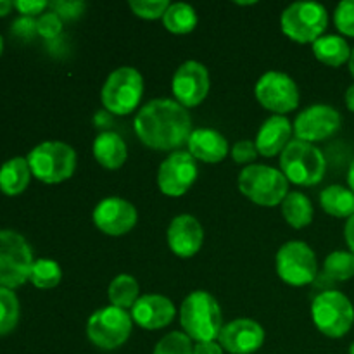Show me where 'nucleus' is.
I'll use <instances>...</instances> for the list:
<instances>
[{"label":"nucleus","mask_w":354,"mask_h":354,"mask_svg":"<svg viewBox=\"0 0 354 354\" xmlns=\"http://www.w3.org/2000/svg\"><path fill=\"white\" fill-rule=\"evenodd\" d=\"M140 142L154 151H178L192 135V118L187 107L173 99L145 104L133 121Z\"/></svg>","instance_id":"nucleus-1"},{"label":"nucleus","mask_w":354,"mask_h":354,"mask_svg":"<svg viewBox=\"0 0 354 354\" xmlns=\"http://www.w3.org/2000/svg\"><path fill=\"white\" fill-rule=\"evenodd\" d=\"M180 324L192 341H216L223 328L220 304L206 290H194L180 306Z\"/></svg>","instance_id":"nucleus-2"},{"label":"nucleus","mask_w":354,"mask_h":354,"mask_svg":"<svg viewBox=\"0 0 354 354\" xmlns=\"http://www.w3.org/2000/svg\"><path fill=\"white\" fill-rule=\"evenodd\" d=\"M280 168L289 182L301 187H313L324 180L327 159L317 145L294 138L280 154Z\"/></svg>","instance_id":"nucleus-3"},{"label":"nucleus","mask_w":354,"mask_h":354,"mask_svg":"<svg viewBox=\"0 0 354 354\" xmlns=\"http://www.w3.org/2000/svg\"><path fill=\"white\" fill-rule=\"evenodd\" d=\"M26 159L31 175L50 185L69 180L76 169L75 149L64 142H41L28 154Z\"/></svg>","instance_id":"nucleus-4"},{"label":"nucleus","mask_w":354,"mask_h":354,"mask_svg":"<svg viewBox=\"0 0 354 354\" xmlns=\"http://www.w3.org/2000/svg\"><path fill=\"white\" fill-rule=\"evenodd\" d=\"M239 189L254 204L273 207L282 204L289 194V180L282 169L266 165L245 166L239 175Z\"/></svg>","instance_id":"nucleus-5"},{"label":"nucleus","mask_w":354,"mask_h":354,"mask_svg":"<svg viewBox=\"0 0 354 354\" xmlns=\"http://www.w3.org/2000/svg\"><path fill=\"white\" fill-rule=\"evenodd\" d=\"M311 318L318 330L330 339H341L354 325V306L346 294L324 290L311 303Z\"/></svg>","instance_id":"nucleus-6"},{"label":"nucleus","mask_w":354,"mask_h":354,"mask_svg":"<svg viewBox=\"0 0 354 354\" xmlns=\"http://www.w3.org/2000/svg\"><path fill=\"white\" fill-rule=\"evenodd\" d=\"M144 95V78L138 69L121 66L107 76L100 92V100L107 113L123 116L137 109Z\"/></svg>","instance_id":"nucleus-7"},{"label":"nucleus","mask_w":354,"mask_h":354,"mask_svg":"<svg viewBox=\"0 0 354 354\" xmlns=\"http://www.w3.org/2000/svg\"><path fill=\"white\" fill-rule=\"evenodd\" d=\"M33 251L26 239L14 230H0V287L16 289L30 280Z\"/></svg>","instance_id":"nucleus-8"},{"label":"nucleus","mask_w":354,"mask_h":354,"mask_svg":"<svg viewBox=\"0 0 354 354\" xmlns=\"http://www.w3.org/2000/svg\"><path fill=\"white\" fill-rule=\"evenodd\" d=\"M328 12L318 2H294L280 17L282 31L297 44H315L327 30Z\"/></svg>","instance_id":"nucleus-9"},{"label":"nucleus","mask_w":354,"mask_h":354,"mask_svg":"<svg viewBox=\"0 0 354 354\" xmlns=\"http://www.w3.org/2000/svg\"><path fill=\"white\" fill-rule=\"evenodd\" d=\"M133 320L131 315L116 306H106L97 310L86 324V335L90 342L104 351L121 348L130 339Z\"/></svg>","instance_id":"nucleus-10"},{"label":"nucleus","mask_w":354,"mask_h":354,"mask_svg":"<svg viewBox=\"0 0 354 354\" xmlns=\"http://www.w3.org/2000/svg\"><path fill=\"white\" fill-rule=\"evenodd\" d=\"M275 268L287 286H308L318 277L317 254L306 242L289 241L277 252Z\"/></svg>","instance_id":"nucleus-11"},{"label":"nucleus","mask_w":354,"mask_h":354,"mask_svg":"<svg viewBox=\"0 0 354 354\" xmlns=\"http://www.w3.org/2000/svg\"><path fill=\"white\" fill-rule=\"evenodd\" d=\"M254 95L265 109L279 116H286L299 106V88L296 82L280 71H266L256 83Z\"/></svg>","instance_id":"nucleus-12"},{"label":"nucleus","mask_w":354,"mask_h":354,"mask_svg":"<svg viewBox=\"0 0 354 354\" xmlns=\"http://www.w3.org/2000/svg\"><path fill=\"white\" fill-rule=\"evenodd\" d=\"M197 175L199 168L192 154L185 151H175L159 166V190L168 197H182L196 183Z\"/></svg>","instance_id":"nucleus-13"},{"label":"nucleus","mask_w":354,"mask_h":354,"mask_svg":"<svg viewBox=\"0 0 354 354\" xmlns=\"http://www.w3.org/2000/svg\"><path fill=\"white\" fill-rule=\"evenodd\" d=\"M341 128V114L327 104H313L297 114L294 121V135L297 140L315 144L335 135Z\"/></svg>","instance_id":"nucleus-14"},{"label":"nucleus","mask_w":354,"mask_h":354,"mask_svg":"<svg viewBox=\"0 0 354 354\" xmlns=\"http://www.w3.org/2000/svg\"><path fill=\"white\" fill-rule=\"evenodd\" d=\"M209 71L197 61L183 62L173 75V95L183 107H196L203 104L209 93Z\"/></svg>","instance_id":"nucleus-15"},{"label":"nucleus","mask_w":354,"mask_h":354,"mask_svg":"<svg viewBox=\"0 0 354 354\" xmlns=\"http://www.w3.org/2000/svg\"><path fill=\"white\" fill-rule=\"evenodd\" d=\"M92 218L100 232L111 235V237H121L133 230L138 220V213L137 207L128 201L121 199V197H107L97 204Z\"/></svg>","instance_id":"nucleus-16"},{"label":"nucleus","mask_w":354,"mask_h":354,"mask_svg":"<svg viewBox=\"0 0 354 354\" xmlns=\"http://www.w3.org/2000/svg\"><path fill=\"white\" fill-rule=\"evenodd\" d=\"M220 346L230 354H252L265 342V328L251 318H237L223 325Z\"/></svg>","instance_id":"nucleus-17"},{"label":"nucleus","mask_w":354,"mask_h":354,"mask_svg":"<svg viewBox=\"0 0 354 354\" xmlns=\"http://www.w3.org/2000/svg\"><path fill=\"white\" fill-rule=\"evenodd\" d=\"M204 242L203 225L192 214H178L168 227V245L178 258H192Z\"/></svg>","instance_id":"nucleus-18"},{"label":"nucleus","mask_w":354,"mask_h":354,"mask_svg":"<svg viewBox=\"0 0 354 354\" xmlns=\"http://www.w3.org/2000/svg\"><path fill=\"white\" fill-rule=\"evenodd\" d=\"M176 315L171 299L159 294H145L138 297L131 308V320L145 330H159L168 327Z\"/></svg>","instance_id":"nucleus-19"},{"label":"nucleus","mask_w":354,"mask_h":354,"mask_svg":"<svg viewBox=\"0 0 354 354\" xmlns=\"http://www.w3.org/2000/svg\"><path fill=\"white\" fill-rule=\"evenodd\" d=\"M292 133L294 124L286 116L273 114L261 124L258 135H256L254 144L258 149V154L265 156V158L282 154L283 149L289 145Z\"/></svg>","instance_id":"nucleus-20"},{"label":"nucleus","mask_w":354,"mask_h":354,"mask_svg":"<svg viewBox=\"0 0 354 354\" xmlns=\"http://www.w3.org/2000/svg\"><path fill=\"white\" fill-rule=\"evenodd\" d=\"M187 145H189V152L196 161L209 162V165L223 161L230 152L227 138L213 128L194 130Z\"/></svg>","instance_id":"nucleus-21"},{"label":"nucleus","mask_w":354,"mask_h":354,"mask_svg":"<svg viewBox=\"0 0 354 354\" xmlns=\"http://www.w3.org/2000/svg\"><path fill=\"white\" fill-rule=\"evenodd\" d=\"M92 151L95 161L106 169H120L128 158L127 144L114 131H102L97 135Z\"/></svg>","instance_id":"nucleus-22"},{"label":"nucleus","mask_w":354,"mask_h":354,"mask_svg":"<svg viewBox=\"0 0 354 354\" xmlns=\"http://www.w3.org/2000/svg\"><path fill=\"white\" fill-rule=\"evenodd\" d=\"M311 45L315 57L330 68H339L351 57V47L341 35H324Z\"/></svg>","instance_id":"nucleus-23"},{"label":"nucleus","mask_w":354,"mask_h":354,"mask_svg":"<svg viewBox=\"0 0 354 354\" xmlns=\"http://www.w3.org/2000/svg\"><path fill=\"white\" fill-rule=\"evenodd\" d=\"M31 178L26 158H12L0 166V190L6 196H19Z\"/></svg>","instance_id":"nucleus-24"},{"label":"nucleus","mask_w":354,"mask_h":354,"mask_svg":"<svg viewBox=\"0 0 354 354\" xmlns=\"http://www.w3.org/2000/svg\"><path fill=\"white\" fill-rule=\"evenodd\" d=\"M320 206L334 218L354 216V192L344 185H328L320 194Z\"/></svg>","instance_id":"nucleus-25"},{"label":"nucleus","mask_w":354,"mask_h":354,"mask_svg":"<svg viewBox=\"0 0 354 354\" xmlns=\"http://www.w3.org/2000/svg\"><path fill=\"white\" fill-rule=\"evenodd\" d=\"M313 204L301 192H289L282 203L283 218L296 230L308 227L313 221Z\"/></svg>","instance_id":"nucleus-26"},{"label":"nucleus","mask_w":354,"mask_h":354,"mask_svg":"<svg viewBox=\"0 0 354 354\" xmlns=\"http://www.w3.org/2000/svg\"><path fill=\"white\" fill-rule=\"evenodd\" d=\"M162 24L169 33H192L197 26V12L192 6L185 2L169 3L168 10L162 16Z\"/></svg>","instance_id":"nucleus-27"},{"label":"nucleus","mask_w":354,"mask_h":354,"mask_svg":"<svg viewBox=\"0 0 354 354\" xmlns=\"http://www.w3.org/2000/svg\"><path fill=\"white\" fill-rule=\"evenodd\" d=\"M138 292H140L138 282L128 273L114 277L113 282L107 287V297L111 301V306L121 308V310L133 308L138 299Z\"/></svg>","instance_id":"nucleus-28"},{"label":"nucleus","mask_w":354,"mask_h":354,"mask_svg":"<svg viewBox=\"0 0 354 354\" xmlns=\"http://www.w3.org/2000/svg\"><path fill=\"white\" fill-rule=\"evenodd\" d=\"M324 273L334 282H348L354 277V254L351 251H334L325 258Z\"/></svg>","instance_id":"nucleus-29"},{"label":"nucleus","mask_w":354,"mask_h":354,"mask_svg":"<svg viewBox=\"0 0 354 354\" xmlns=\"http://www.w3.org/2000/svg\"><path fill=\"white\" fill-rule=\"evenodd\" d=\"M62 279V270L57 261L54 259L41 258L33 263L31 268L30 282L38 289H54L59 286Z\"/></svg>","instance_id":"nucleus-30"},{"label":"nucleus","mask_w":354,"mask_h":354,"mask_svg":"<svg viewBox=\"0 0 354 354\" xmlns=\"http://www.w3.org/2000/svg\"><path fill=\"white\" fill-rule=\"evenodd\" d=\"M19 299L12 289L0 287V335H7L19 322Z\"/></svg>","instance_id":"nucleus-31"},{"label":"nucleus","mask_w":354,"mask_h":354,"mask_svg":"<svg viewBox=\"0 0 354 354\" xmlns=\"http://www.w3.org/2000/svg\"><path fill=\"white\" fill-rule=\"evenodd\" d=\"M152 354H194L192 339L183 332H169L156 344Z\"/></svg>","instance_id":"nucleus-32"},{"label":"nucleus","mask_w":354,"mask_h":354,"mask_svg":"<svg viewBox=\"0 0 354 354\" xmlns=\"http://www.w3.org/2000/svg\"><path fill=\"white\" fill-rule=\"evenodd\" d=\"M168 0H130V9L142 19H159L168 10Z\"/></svg>","instance_id":"nucleus-33"},{"label":"nucleus","mask_w":354,"mask_h":354,"mask_svg":"<svg viewBox=\"0 0 354 354\" xmlns=\"http://www.w3.org/2000/svg\"><path fill=\"white\" fill-rule=\"evenodd\" d=\"M335 28L344 37L354 38V0H342L334 10Z\"/></svg>","instance_id":"nucleus-34"},{"label":"nucleus","mask_w":354,"mask_h":354,"mask_svg":"<svg viewBox=\"0 0 354 354\" xmlns=\"http://www.w3.org/2000/svg\"><path fill=\"white\" fill-rule=\"evenodd\" d=\"M62 31V19L54 12V10H48L44 12L37 19V33L40 37L47 38V40H54L61 35Z\"/></svg>","instance_id":"nucleus-35"},{"label":"nucleus","mask_w":354,"mask_h":354,"mask_svg":"<svg viewBox=\"0 0 354 354\" xmlns=\"http://www.w3.org/2000/svg\"><path fill=\"white\" fill-rule=\"evenodd\" d=\"M52 10L61 17L62 21H73L78 19L80 16L85 10V3L83 2H66V0H61V2H50Z\"/></svg>","instance_id":"nucleus-36"},{"label":"nucleus","mask_w":354,"mask_h":354,"mask_svg":"<svg viewBox=\"0 0 354 354\" xmlns=\"http://www.w3.org/2000/svg\"><path fill=\"white\" fill-rule=\"evenodd\" d=\"M232 158H234L235 162L239 165H249L256 159L258 156V149H256V144L251 140H239L237 144L232 147L230 151Z\"/></svg>","instance_id":"nucleus-37"},{"label":"nucleus","mask_w":354,"mask_h":354,"mask_svg":"<svg viewBox=\"0 0 354 354\" xmlns=\"http://www.w3.org/2000/svg\"><path fill=\"white\" fill-rule=\"evenodd\" d=\"M50 6V2L47 0H16L14 7L19 10L23 16L33 17L35 14H44V10Z\"/></svg>","instance_id":"nucleus-38"},{"label":"nucleus","mask_w":354,"mask_h":354,"mask_svg":"<svg viewBox=\"0 0 354 354\" xmlns=\"http://www.w3.org/2000/svg\"><path fill=\"white\" fill-rule=\"evenodd\" d=\"M12 31L16 35L23 38H30L31 35L37 33V21L33 17H28V16H21L19 19L14 21L12 24Z\"/></svg>","instance_id":"nucleus-39"},{"label":"nucleus","mask_w":354,"mask_h":354,"mask_svg":"<svg viewBox=\"0 0 354 354\" xmlns=\"http://www.w3.org/2000/svg\"><path fill=\"white\" fill-rule=\"evenodd\" d=\"M194 354H223V348L216 341L197 342L194 346Z\"/></svg>","instance_id":"nucleus-40"},{"label":"nucleus","mask_w":354,"mask_h":354,"mask_svg":"<svg viewBox=\"0 0 354 354\" xmlns=\"http://www.w3.org/2000/svg\"><path fill=\"white\" fill-rule=\"evenodd\" d=\"M344 239H346V244H348L349 251L354 254V216H351L348 221H346Z\"/></svg>","instance_id":"nucleus-41"},{"label":"nucleus","mask_w":354,"mask_h":354,"mask_svg":"<svg viewBox=\"0 0 354 354\" xmlns=\"http://www.w3.org/2000/svg\"><path fill=\"white\" fill-rule=\"evenodd\" d=\"M346 106H348V109L354 113V83L351 86H349L348 90H346Z\"/></svg>","instance_id":"nucleus-42"},{"label":"nucleus","mask_w":354,"mask_h":354,"mask_svg":"<svg viewBox=\"0 0 354 354\" xmlns=\"http://www.w3.org/2000/svg\"><path fill=\"white\" fill-rule=\"evenodd\" d=\"M12 7H14V2H10V0H0V16L9 14Z\"/></svg>","instance_id":"nucleus-43"},{"label":"nucleus","mask_w":354,"mask_h":354,"mask_svg":"<svg viewBox=\"0 0 354 354\" xmlns=\"http://www.w3.org/2000/svg\"><path fill=\"white\" fill-rule=\"evenodd\" d=\"M348 183H349V189L354 192V159L351 161V165H349V169H348Z\"/></svg>","instance_id":"nucleus-44"},{"label":"nucleus","mask_w":354,"mask_h":354,"mask_svg":"<svg viewBox=\"0 0 354 354\" xmlns=\"http://www.w3.org/2000/svg\"><path fill=\"white\" fill-rule=\"evenodd\" d=\"M349 73H351V76L354 78V47L351 48V57H349Z\"/></svg>","instance_id":"nucleus-45"},{"label":"nucleus","mask_w":354,"mask_h":354,"mask_svg":"<svg viewBox=\"0 0 354 354\" xmlns=\"http://www.w3.org/2000/svg\"><path fill=\"white\" fill-rule=\"evenodd\" d=\"M2 50H3V38L2 35H0V55H2Z\"/></svg>","instance_id":"nucleus-46"},{"label":"nucleus","mask_w":354,"mask_h":354,"mask_svg":"<svg viewBox=\"0 0 354 354\" xmlns=\"http://www.w3.org/2000/svg\"><path fill=\"white\" fill-rule=\"evenodd\" d=\"M349 354H354V342L351 344V348H349Z\"/></svg>","instance_id":"nucleus-47"}]
</instances>
